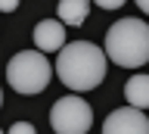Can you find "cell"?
<instances>
[{"mask_svg":"<svg viewBox=\"0 0 149 134\" xmlns=\"http://www.w3.org/2000/svg\"><path fill=\"white\" fill-rule=\"evenodd\" d=\"M53 69H56V78L68 91L84 94V91H93V87L102 84L106 69H109V59H106V50H100V44L74 41V44H65L59 50Z\"/></svg>","mask_w":149,"mask_h":134,"instance_id":"1","label":"cell"},{"mask_svg":"<svg viewBox=\"0 0 149 134\" xmlns=\"http://www.w3.org/2000/svg\"><path fill=\"white\" fill-rule=\"evenodd\" d=\"M106 59L121 69H140L149 62V22L118 19L106 31Z\"/></svg>","mask_w":149,"mask_h":134,"instance_id":"2","label":"cell"},{"mask_svg":"<svg viewBox=\"0 0 149 134\" xmlns=\"http://www.w3.org/2000/svg\"><path fill=\"white\" fill-rule=\"evenodd\" d=\"M53 78V69H50V59L40 50H22L6 62V81L9 87L22 97H34L40 94Z\"/></svg>","mask_w":149,"mask_h":134,"instance_id":"3","label":"cell"},{"mask_svg":"<svg viewBox=\"0 0 149 134\" xmlns=\"http://www.w3.org/2000/svg\"><path fill=\"white\" fill-rule=\"evenodd\" d=\"M50 125L56 134H87L93 125V109L84 97L65 94L50 109Z\"/></svg>","mask_w":149,"mask_h":134,"instance_id":"4","label":"cell"},{"mask_svg":"<svg viewBox=\"0 0 149 134\" xmlns=\"http://www.w3.org/2000/svg\"><path fill=\"white\" fill-rule=\"evenodd\" d=\"M102 134H149V119L143 115V109L121 106L102 122Z\"/></svg>","mask_w":149,"mask_h":134,"instance_id":"5","label":"cell"},{"mask_svg":"<svg viewBox=\"0 0 149 134\" xmlns=\"http://www.w3.org/2000/svg\"><path fill=\"white\" fill-rule=\"evenodd\" d=\"M34 47L40 53H59L65 47V25L59 19H44L34 25Z\"/></svg>","mask_w":149,"mask_h":134,"instance_id":"6","label":"cell"},{"mask_svg":"<svg viewBox=\"0 0 149 134\" xmlns=\"http://www.w3.org/2000/svg\"><path fill=\"white\" fill-rule=\"evenodd\" d=\"M56 16L62 25H84L87 16H90V0H59V6H56Z\"/></svg>","mask_w":149,"mask_h":134,"instance_id":"7","label":"cell"},{"mask_svg":"<svg viewBox=\"0 0 149 134\" xmlns=\"http://www.w3.org/2000/svg\"><path fill=\"white\" fill-rule=\"evenodd\" d=\"M124 97L134 109H149V75H130L124 84Z\"/></svg>","mask_w":149,"mask_h":134,"instance_id":"8","label":"cell"},{"mask_svg":"<svg viewBox=\"0 0 149 134\" xmlns=\"http://www.w3.org/2000/svg\"><path fill=\"white\" fill-rule=\"evenodd\" d=\"M6 134H37V131H34V125H31V122H16Z\"/></svg>","mask_w":149,"mask_h":134,"instance_id":"9","label":"cell"},{"mask_svg":"<svg viewBox=\"0 0 149 134\" xmlns=\"http://www.w3.org/2000/svg\"><path fill=\"white\" fill-rule=\"evenodd\" d=\"M100 10H118V6H124V0H93Z\"/></svg>","mask_w":149,"mask_h":134,"instance_id":"10","label":"cell"},{"mask_svg":"<svg viewBox=\"0 0 149 134\" xmlns=\"http://www.w3.org/2000/svg\"><path fill=\"white\" fill-rule=\"evenodd\" d=\"M19 10V0H0V13H16Z\"/></svg>","mask_w":149,"mask_h":134,"instance_id":"11","label":"cell"},{"mask_svg":"<svg viewBox=\"0 0 149 134\" xmlns=\"http://www.w3.org/2000/svg\"><path fill=\"white\" fill-rule=\"evenodd\" d=\"M137 6H140L143 13H149V0H137Z\"/></svg>","mask_w":149,"mask_h":134,"instance_id":"12","label":"cell"},{"mask_svg":"<svg viewBox=\"0 0 149 134\" xmlns=\"http://www.w3.org/2000/svg\"><path fill=\"white\" fill-rule=\"evenodd\" d=\"M0 106H3V94H0Z\"/></svg>","mask_w":149,"mask_h":134,"instance_id":"13","label":"cell"},{"mask_svg":"<svg viewBox=\"0 0 149 134\" xmlns=\"http://www.w3.org/2000/svg\"><path fill=\"white\" fill-rule=\"evenodd\" d=\"M0 134H3V131H0Z\"/></svg>","mask_w":149,"mask_h":134,"instance_id":"14","label":"cell"}]
</instances>
